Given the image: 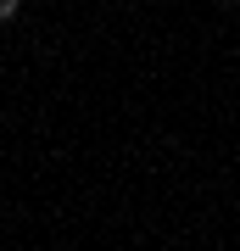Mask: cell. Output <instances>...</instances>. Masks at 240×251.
<instances>
[{
	"label": "cell",
	"mask_w": 240,
	"mask_h": 251,
	"mask_svg": "<svg viewBox=\"0 0 240 251\" xmlns=\"http://www.w3.org/2000/svg\"><path fill=\"white\" fill-rule=\"evenodd\" d=\"M17 11H23V0H0V23H11Z\"/></svg>",
	"instance_id": "6da1fadb"
},
{
	"label": "cell",
	"mask_w": 240,
	"mask_h": 251,
	"mask_svg": "<svg viewBox=\"0 0 240 251\" xmlns=\"http://www.w3.org/2000/svg\"><path fill=\"white\" fill-rule=\"evenodd\" d=\"M223 6H235V0H223Z\"/></svg>",
	"instance_id": "7a4b0ae2"
}]
</instances>
